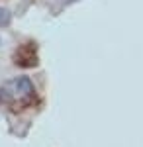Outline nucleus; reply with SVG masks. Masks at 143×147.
Masks as SVG:
<instances>
[{
    "mask_svg": "<svg viewBox=\"0 0 143 147\" xmlns=\"http://www.w3.org/2000/svg\"><path fill=\"white\" fill-rule=\"evenodd\" d=\"M14 63L18 67H24V69L35 67L37 65V53H35V49L30 45H22L16 51V55H14Z\"/></svg>",
    "mask_w": 143,
    "mask_h": 147,
    "instance_id": "obj_2",
    "label": "nucleus"
},
{
    "mask_svg": "<svg viewBox=\"0 0 143 147\" xmlns=\"http://www.w3.org/2000/svg\"><path fill=\"white\" fill-rule=\"evenodd\" d=\"M8 22H10V14H8L6 10H2V8H0V26H6Z\"/></svg>",
    "mask_w": 143,
    "mask_h": 147,
    "instance_id": "obj_3",
    "label": "nucleus"
},
{
    "mask_svg": "<svg viewBox=\"0 0 143 147\" xmlns=\"http://www.w3.org/2000/svg\"><path fill=\"white\" fill-rule=\"evenodd\" d=\"M37 96L33 90V84L28 77H16L12 80H6L0 86V102L10 106L14 112H20L35 104Z\"/></svg>",
    "mask_w": 143,
    "mask_h": 147,
    "instance_id": "obj_1",
    "label": "nucleus"
}]
</instances>
